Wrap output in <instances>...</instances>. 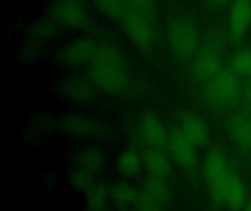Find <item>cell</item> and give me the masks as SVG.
<instances>
[{
    "label": "cell",
    "mask_w": 251,
    "mask_h": 211,
    "mask_svg": "<svg viewBox=\"0 0 251 211\" xmlns=\"http://www.w3.org/2000/svg\"><path fill=\"white\" fill-rule=\"evenodd\" d=\"M249 100H250V103H251V87H250V90H249Z\"/></svg>",
    "instance_id": "f546056e"
},
{
    "label": "cell",
    "mask_w": 251,
    "mask_h": 211,
    "mask_svg": "<svg viewBox=\"0 0 251 211\" xmlns=\"http://www.w3.org/2000/svg\"><path fill=\"white\" fill-rule=\"evenodd\" d=\"M126 3L131 9L154 18V0H126Z\"/></svg>",
    "instance_id": "4316f807"
},
{
    "label": "cell",
    "mask_w": 251,
    "mask_h": 211,
    "mask_svg": "<svg viewBox=\"0 0 251 211\" xmlns=\"http://www.w3.org/2000/svg\"><path fill=\"white\" fill-rule=\"evenodd\" d=\"M94 43L96 40H91L88 37L71 40L62 48L60 60L68 65H82L85 62H90L94 53Z\"/></svg>",
    "instance_id": "8fae6325"
},
{
    "label": "cell",
    "mask_w": 251,
    "mask_h": 211,
    "mask_svg": "<svg viewBox=\"0 0 251 211\" xmlns=\"http://www.w3.org/2000/svg\"><path fill=\"white\" fill-rule=\"evenodd\" d=\"M246 211H251V198L247 201V204H246Z\"/></svg>",
    "instance_id": "f1b7e54d"
},
{
    "label": "cell",
    "mask_w": 251,
    "mask_h": 211,
    "mask_svg": "<svg viewBox=\"0 0 251 211\" xmlns=\"http://www.w3.org/2000/svg\"><path fill=\"white\" fill-rule=\"evenodd\" d=\"M194 144L179 131L176 129L169 135L168 140V153L174 163H176L182 169H193L196 164V151Z\"/></svg>",
    "instance_id": "ba28073f"
},
{
    "label": "cell",
    "mask_w": 251,
    "mask_h": 211,
    "mask_svg": "<svg viewBox=\"0 0 251 211\" xmlns=\"http://www.w3.org/2000/svg\"><path fill=\"white\" fill-rule=\"evenodd\" d=\"M97 85L96 82L91 79V76H85V75H75L71 76L69 79H66L63 82V91L65 94L76 101V103H90L96 98L97 94Z\"/></svg>",
    "instance_id": "30bf717a"
},
{
    "label": "cell",
    "mask_w": 251,
    "mask_h": 211,
    "mask_svg": "<svg viewBox=\"0 0 251 211\" xmlns=\"http://www.w3.org/2000/svg\"><path fill=\"white\" fill-rule=\"evenodd\" d=\"M88 75L100 90L110 94H122L129 85L124 56L119 47L107 38L96 40Z\"/></svg>",
    "instance_id": "6da1fadb"
},
{
    "label": "cell",
    "mask_w": 251,
    "mask_h": 211,
    "mask_svg": "<svg viewBox=\"0 0 251 211\" xmlns=\"http://www.w3.org/2000/svg\"><path fill=\"white\" fill-rule=\"evenodd\" d=\"M141 189L129 179H121L110 184L112 204L118 211H129L135 207Z\"/></svg>",
    "instance_id": "9c48e42d"
},
{
    "label": "cell",
    "mask_w": 251,
    "mask_h": 211,
    "mask_svg": "<svg viewBox=\"0 0 251 211\" xmlns=\"http://www.w3.org/2000/svg\"><path fill=\"white\" fill-rule=\"evenodd\" d=\"M179 131L196 145H203L209 138V131L206 123L194 115H185L179 120Z\"/></svg>",
    "instance_id": "ac0fdd59"
},
{
    "label": "cell",
    "mask_w": 251,
    "mask_h": 211,
    "mask_svg": "<svg viewBox=\"0 0 251 211\" xmlns=\"http://www.w3.org/2000/svg\"><path fill=\"white\" fill-rule=\"evenodd\" d=\"M203 175L212 197L222 204L224 187L231 175L226 156L221 151H210L203 164Z\"/></svg>",
    "instance_id": "277c9868"
},
{
    "label": "cell",
    "mask_w": 251,
    "mask_h": 211,
    "mask_svg": "<svg viewBox=\"0 0 251 211\" xmlns=\"http://www.w3.org/2000/svg\"><path fill=\"white\" fill-rule=\"evenodd\" d=\"M212 3H215V4H222V3H225V1H228V0H210Z\"/></svg>",
    "instance_id": "83f0119b"
},
{
    "label": "cell",
    "mask_w": 251,
    "mask_h": 211,
    "mask_svg": "<svg viewBox=\"0 0 251 211\" xmlns=\"http://www.w3.org/2000/svg\"><path fill=\"white\" fill-rule=\"evenodd\" d=\"M115 166L118 173L124 178V179H135L141 169L144 167L143 164V159L140 157V154L134 150V148H124L121 150V153L116 156L115 160Z\"/></svg>",
    "instance_id": "e0dca14e"
},
{
    "label": "cell",
    "mask_w": 251,
    "mask_h": 211,
    "mask_svg": "<svg viewBox=\"0 0 251 211\" xmlns=\"http://www.w3.org/2000/svg\"><path fill=\"white\" fill-rule=\"evenodd\" d=\"M51 19L69 29H84L90 23V16L82 1L78 0H56L50 10Z\"/></svg>",
    "instance_id": "5b68a950"
},
{
    "label": "cell",
    "mask_w": 251,
    "mask_h": 211,
    "mask_svg": "<svg viewBox=\"0 0 251 211\" xmlns=\"http://www.w3.org/2000/svg\"><path fill=\"white\" fill-rule=\"evenodd\" d=\"M229 134L240 148L251 150V120L246 117H235L229 123Z\"/></svg>",
    "instance_id": "7402d4cb"
},
{
    "label": "cell",
    "mask_w": 251,
    "mask_h": 211,
    "mask_svg": "<svg viewBox=\"0 0 251 211\" xmlns=\"http://www.w3.org/2000/svg\"><path fill=\"white\" fill-rule=\"evenodd\" d=\"M124 34L138 47L147 48L154 40V18L147 16L135 9L128 7L119 19Z\"/></svg>",
    "instance_id": "3957f363"
},
{
    "label": "cell",
    "mask_w": 251,
    "mask_h": 211,
    "mask_svg": "<svg viewBox=\"0 0 251 211\" xmlns=\"http://www.w3.org/2000/svg\"><path fill=\"white\" fill-rule=\"evenodd\" d=\"M232 69L237 75L251 76V48L240 50L232 57Z\"/></svg>",
    "instance_id": "484cf974"
},
{
    "label": "cell",
    "mask_w": 251,
    "mask_h": 211,
    "mask_svg": "<svg viewBox=\"0 0 251 211\" xmlns=\"http://www.w3.org/2000/svg\"><path fill=\"white\" fill-rule=\"evenodd\" d=\"M143 164L149 176L168 179L172 172V159L169 153H165V148L147 147L146 153L143 154Z\"/></svg>",
    "instance_id": "5bb4252c"
},
{
    "label": "cell",
    "mask_w": 251,
    "mask_h": 211,
    "mask_svg": "<svg viewBox=\"0 0 251 211\" xmlns=\"http://www.w3.org/2000/svg\"><path fill=\"white\" fill-rule=\"evenodd\" d=\"M110 184L96 182L94 188L87 194V211H110Z\"/></svg>",
    "instance_id": "d6986e66"
},
{
    "label": "cell",
    "mask_w": 251,
    "mask_h": 211,
    "mask_svg": "<svg viewBox=\"0 0 251 211\" xmlns=\"http://www.w3.org/2000/svg\"><path fill=\"white\" fill-rule=\"evenodd\" d=\"M168 43L178 62H193L199 43L194 23L185 18L171 19L168 23Z\"/></svg>",
    "instance_id": "7a4b0ae2"
},
{
    "label": "cell",
    "mask_w": 251,
    "mask_h": 211,
    "mask_svg": "<svg viewBox=\"0 0 251 211\" xmlns=\"http://www.w3.org/2000/svg\"><path fill=\"white\" fill-rule=\"evenodd\" d=\"M222 70V60L215 50H204L193 60V75L197 81L209 82Z\"/></svg>",
    "instance_id": "7c38bea8"
},
{
    "label": "cell",
    "mask_w": 251,
    "mask_h": 211,
    "mask_svg": "<svg viewBox=\"0 0 251 211\" xmlns=\"http://www.w3.org/2000/svg\"><path fill=\"white\" fill-rule=\"evenodd\" d=\"M78 1H82V0H78Z\"/></svg>",
    "instance_id": "4dcf8cb0"
},
{
    "label": "cell",
    "mask_w": 251,
    "mask_h": 211,
    "mask_svg": "<svg viewBox=\"0 0 251 211\" xmlns=\"http://www.w3.org/2000/svg\"><path fill=\"white\" fill-rule=\"evenodd\" d=\"M168 204L153 198L151 195H149L146 191L141 189L140 192V197L137 200V204L134 207V211H169Z\"/></svg>",
    "instance_id": "d4e9b609"
},
{
    "label": "cell",
    "mask_w": 251,
    "mask_h": 211,
    "mask_svg": "<svg viewBox=\"0 0 251 211\" xmlns=\"http://www.w3.org/2000/svg\"><path fill=\"white\" fill-rule=\"evenodd\" d=\"M143 191H146L149 195H151L153 198L171 206L172 204V189L169 187V184L166 182V179L162 178H154V176H149L144 179L143 182Z\"/></svg>",
    "instance_id": "44dd1931"
},
{
    "label": "cell",
    "mask_w": 251,
    "mask_h": 211,
    "mask_svg": "<svg viewBox=\"0 0 251 211\" xmlns=\"http://www.w3.org/2000/svg\"><path fill=\"white\" fill-rule=\"evenodd\" d=\"M76 164L94 175H99L104 167V157L96 147H85L76 153Z\"/></svg>",
    "instance_id": "ffe728a7"
},
{
    "label": "cell",
    "mask_w": 251,
    "mask_h": 211,
    "mask_svg": "<svg viewBox=\"0 0 251 211\" xmlns=\"http://www.w3.org/2000/svg\"><path fill=\"white\" fill-rule=\"evenodd\" d=\"M251 22L250 0H234L229 10V31L234 38H240Z\"/></svg>",
    "instance_id": "9a60e30c"
},
{
    "label": "cell",
    "mask_w": 251,
    "mask_h": 211,
    "mask_svg": "<svg viewBox=\"0 0 251 211\" xmlns=\"http://www.w3.org/2000/svg\"><path fill=\"white\" fill-rule=\"evenodd\" d=\"M59 126L65 134L79 140L93 138L99 132L97 123L82 115H66L59 120Z\"/></svg>",
    "instance_id": "4fadbf2b"
},
{
    "label": "cell",
    "mask_w": 251,
    "mask_h": 211,
    "mask_svg": "<svg viewBox=\"0 0 251 211\" xmlns=\"http://www.w3.org/2000/svg\"><path fill=\"white\" fill-rule=\"evenodd\" d=\"M240 90H241V85L237 78V73L224 70L218 76H215L212 81L207 82L206 94L212 104L225 107L231 104L240 95Z\"/></svg>",
    "instance_id": "8992f818"
},
{
    "label": "cell",
    "mask_w": 251,
    "mask_h": 211,
    "mask_svg": "<svg viewBox=\"0 0 251 211\" xmlns=\"http://www.w3.org/2000/svg\"><path fill=\"white\" fill-rule=\"evenodd\" d=\"M94 173L85 170V169H81V167H76L72 173H71V185L72 188L79 192V194H84L87 195L96 185V181H94Z\"/></svg>",
    "instance_id": "cb8c5ba5"
},
{
    "label": "cell",
    "mask_w": 251,
    "mask_h": 211,
    "mask_svg": "<svg viewBox=\"0 0 251 211\" xmlns=\"http://www.w3.org/2000/svg\"><path fill=\"white\" fill-rule=\"evenodd\" d=\"M138 134L147 147L166 148L169 135L160 122V119L153 113H146L138 120Z\"/></svg>",
    "instance_id": "52a82bcc"
},
{
    "label": "cell",
    "mask_w": 251,
    "mask_h": 211,
    "mask_svg": "<svg viewBox=\"0 0 251 211\" xmlns=\"http://www.w3.org/2000/svg\"><path fill=\"white\" fill-rule=\"evenodd\" d=\"M222 204H225L229 210H241L247 204V191L243 181L237 175H229L222 195Z\"/></svg>",
    "instance_id": "2e32d148"
},
{
    "label": "cell",
    "mask_w": 251,
    "mask_h": 211,
    "mask_svg": "<svg viewBox=\"0 0 251 211\" xmlns=\"http://www.w3.org/2000/svg\"><path fill=\"white\" fill-rule=\"evenodd\" d=\"M93 6L109 19H121L128 10L126 0H91Z\"/></svg>",
    "instance_id": "603a6c76"
}]
</instances>
